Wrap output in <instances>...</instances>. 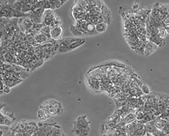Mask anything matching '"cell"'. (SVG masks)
<instances>
[{
    "instance_id": "1",
    "label": "cell",
    "mask_w": 169,
    "mask_h": 136,
    "mask_svg": "<svg viewBox=\"0 0 169 136\" xmlns=\"http://www.w3.org/2000/svg\"><path fill=\"white\" fill-rule=\"evenodd\" d=\"M72 8L75 20L70 28L76 37L83 38L104 33L111 22L112 14L104 2L97 1H76Z\"/></svg>"
},
{
    "instance_id": "2",
    "label": "cell",
    "mask_w": 169,
    "mask_h": 136,
    "mask_svg": "<svg viewBox=\"0 0 169 136\" xmlns=\"http://www.w3.org/2000/svg\"><path fill=\"white\" fill-rule=\"evenodd\" d=\"M86 40L78 37H69L62 39L60 43L58 51L61 53H66L74 50L85 43Z\"/></svg>"
},
{
    "instance_id": "3",
    "label": "cell",
    "mask_w": 169,
    "mask_h": 136,
    "mask_svg": "<svg viewBox=\"0 0 169 136\" xmlns=\"http://www.w3.org/2000/svg\"><path fill=\"white\" fill-rule=\"evenodd\" d=\"M39 108L45 110L51 116L61 115L64 111L61 102L54 99H50L44 101Z\"/></svg>"
},
{
    "instance_id": "4",
    "label": "cell",
    "mask_w": 169,
    "mask_h": 136,
    "mask_svg": "<svg viewBox=\"0 0 169 136\" xmlns=\"http://www.w3.org/2000/svg\"><path fill=\"white\" fill-rule=\"evenodd\" d=\"M42 21L44 24L50 28L61 25L60 18L57 16L54 10L49 9L45 10L43 17Z\"/></svg>"
},
{
    "instance_id": "5",
    "label": "cell",
    "mask_w": 169,
    "mask_h": 136,
    "mask_svg": "<svg viewBox=\"0 0 169 136\" xmlns=\"http://www.w3.org/2000/svg\"><path fill=\"white\" fill-rule=\"evenodd\" d=\"M37 127V123L23 120L18 123L13 130L15 133H23Z\"/></svg>"
},
{
    "instance_id": "6",
    "label": "cell",
    "mask_w": 169,
    "mask_h": 136,
    "mask_svg": "<svg viewBox=\"0 0 169 136\" xmlns=\"http://www.w3.org/2000/svg\"><path fill=\"white\" fill-rule=\"evenodd\" d=\"M15 116L12 113L1 111V125L10 127L16 120Z\"/></svg>"
},
{
    "instance_id": "7",
    "label": "cell",
    "mask_w": 169,
    "mask_h": 136,
    "mask_svg": "<svg viewBox=\"0 0 169 136\" xmlns=\"http://www.w3.org/2000/svg\"><path fill=\"white\" fill-rule=\"evenodd\" d=\"M90 131V127H84L73 124L72 133L76 136H88Z\"/></svg>"
},
{
    "instance_id": "8",
    "label": "cell",
    "mask_w": 169,
    "mask_h": 136,
    "mask_svg": "<svg viewBox=\"0 0 169 136\" xmlns=\"http://www.w3.org/2000/svg\"><path fill=\"white\" fill-rule=\"evenodd\" d=\"M64 32V29L61 25L50 28L51 38L54 40H58L62 38Z\"/></svg>"
},
{
    "instance_id": "9",
    "label": "cell",
    "mask_w": 169,
    "mask_h": 136,
    "mask_svg": "<svg viewBox=\"0 0 169 136\" xmlns=\"http://www.w3.org/2000/svg\"><path fill=\"white\" fill-rule=\"evenodd\" d=\"M158 47L155 43L150 41L146 44L144 51L145 56L148 57L156 52L157 50Z\"/></svg>"
},
{
    "instance_id": "10",
    "label": "cell",
    "mask_w": 169,
    "mask_h": 136,
    "mask_svg": "<svg viewBox=\"0 0 169 136\" xmlns=\"http://www.w3.org/2000/svg\"><path fill=\"white\" fill-rule=\"evenodd\" d=\"M73 124L84 127H90V122L87 120L86 115H82L76 119Z\"/></svg>"
},
{
    "instance_id": "11",
    "label": "cell",
    "mask_w": 169,
    "mask_h": 136,
    "mask_svg": "<svg viewBox=\"0 0 169 136\" xmlns=\"http://www.w3.org/2000/svg\"><path fill=\"white\" fill-rule=\"evenodd\" d=\"M38 119L42 121H45L49 119L51 115L45 110L40 109L37 113Z\"/></svg>"
},
{
    "instance_id": "12",
    "label": "cell",
    "mask_w": 169,
    "mask_h": 136,
    "mask_svg": "<svg viewBox=\"0 0 169 136\" xmlns=\"http://www.w3.org/2000/svg\"><path fill=\"white\" fill-rule=\"evenodd\" d=\"M21 23V27L24 30H27L32 26V22L30 19L25 18L22 20Z\"/></svg>"
},
{
    "instance_id": "13",
    "label": "cell",
    "mask_w": 169,
    "mask_h": 136,
    "mask_svg": "<svg viewBox=\"0 0 169 136\" xmlns=\"http://www.w3.org/2000/svg\"><path fill=\"white\" fill-rule=\"evenodd\" d=\"M51 5V9L54 10L58 9L63 5L67 1H50Z\"/></svg>"
},
{
    "instance_id": "14",
    "label": "cell",
    "mask_w": 169,
    "mask_h": 136,
    "mask_svg": "<svg viewBox=\"0 0 169 136\" xmlns=\"http://www.w3.org/2000/svg\"><path fill=\"white\" fill-rule=\"evenodd\" d=\"M38 4L40 7L44 9H51V5L50 1H39Z\"/></svg>"
},
{
    "instance_id": "15",
    "label": "cell",
    "mask_w": 169,
    "mask_h": 136,
    "mask_svg": "<svg viewBox=\"0 0 169 136\" xmlns=\"http://www.w3.org/2000/svg\"><path fill=\"white\" fill-rule=\"evenodd\" d=\"M155 123H149L146 125L145 127V129L146 132L152 134L153 132L156 129Z\"/></svg>"
},
{
    "instance_id": "16",
    "label": "cell",
    "mask_w": 169,
    "mask_h": 136,
    "mask_svg": "<svg viewBox=\"0 0 169 136\" xmlns=\"http://www.w3.org/2000/svg\"><path fill=\"white\" fill-rule=\"evenodd\" d=\"M35 39L36 41L38 42L42 43L46 41L47 36L42 33H41L36 36Z\"/></svg>"
},
{
    "instance_id": "17",
    "label": "cell",
    "mask_w": 169,
    "mask_h": 136,
    "mask_svg": "<svg viewBox=\"0 0 169 136\" xmlns=\"http://www.w3.org/2000/svg\"><path fill=\"white\" fill-rule=\"evenodd\" d=\"M152 134L154 136H167V135L162 130L158 129L154 131Z\"/></svg>"
},
{
    "instance_id": "18",
    "label": "cell",
    "mask_w": 169,
    "mask_h": 136,
    "mask_svg": "<svg viewBox=\"0 0 169 136\" xmlns=\"http://www.w3.org/2000/svg\"><path fill=\"white\" fill-rule=\"evenodd\" d=\"M155 125L156 127L160 130H162L164 127L165 124L162 121L158 120L156 121L155 123Z\"/></svg>"
},
{
    "instance_id": "19",
    "label": "cell",
    "mask_w": 169,
    "mask_h": 136,
    "mask_svg": "<svg viewBox=\"0 0 169 136\" xmlns=\"http://www.w3.org/2000/svg\"><path fill=\"white\" fill-rule=\"evenodd\" d=\"M167 34V32L165 29L163 28H161L159 31L158 34V35L161 37V38L164 39L166 36Z\"/></svg>"
},
{
    "instance_id": "20",
    "label": "cell",
    "mask_w": 169,
    "mask_h": 136,
    "mask_svg": "<svg viewBox=\"0 0 169 136\" xmlns=\"http://www.w3.org/2000/svg\"><path fill=\"white\" fill-rule=\"evenodd\" d=\"M141 90L143 93L146 94H149L150 93V88L149 87L146 85L144 84L142 86Z\"/></svg>"
},
{
    "instance_id": "21",
    "label": "cell",
    "mask_w": 169,
    "mask_h": 136,
    "mask_svg": "<svg viewBox=\"0 0 169 136\" xmlns=\"http://www.w3.org/2000/svg\"><path fill=\"white\" fill-rule=\"evenodd\" d=\"M11 89V88L10 87L5 84L4 89H3L2 92L5 94H9L10 92Z\"/></svg>"
},
{
    "instance_id": "22",
    "label": "cell",
    "mask_w": 169,
    "mask_h": 136,
    "mask_svg": "<svg viewBox=\"0 0 169 136\" xmlns=\"http://www.w3.org/2000/svg\"><path fill=\"white\" fill-rule=\"evenodd\" d=\"M164 133L167 135L169 134V125H165L164 127L162 130Z\"/></svg>"
},
{
    "instance_id": "23",
    "label": "cell",
    "mask_w": 169,
    "mask_h": 136,
    "mask_svg": "<svg viewBox=\"0 0 169 136\" xmlns=\"http://www.w3.org/2000/svg\"><path fill=\"white\" fill-rule=\"evenodd\" d=\"M32 136H42L41 134H40L39 133V132L38 131L37 132L34 134H33Z\"/></svg>"
},
{
    "instance_id": "24",
    "label": "cell",
    "mask_w": 169,
    "mask_h": 136,
    "mask_svg": "<svg viewBox=\"0 0 169 136\" xmlns=\"http://www.w3.org/2000/svg\"><path fill=\"white\" fill-rule=\"evenodd\" d=\"M165 29H166L167 33L169 34V25H167L166 27L165 28Z\"/></svg>"
},
{
    "instance_id": "25",
    "label": "cell",
    "mask_w": 169,
    "mask_h": 136,
    "mask_svg": "<svg viewBox=\"0 0 169 136\" xmlns=\"http://www.w3.org/2000/svg\"><path fill=\"white\" fill-rule=\"evenodd\" d=\"M146 136H154L152 134L146 132Z\"/></svg>"
},
{
    "instance_id": "26",
    "label": "cell",
    "mask_w": 169,
    "mask_h": 136,
    "mask_svg": "<svg viewBox=\"0 0 169 136\" xmlns=\"http://www.w3.org/2000/svg\"><path fill=\"white\" fill-rule=\"evenodd\" d=\"M167 136H169V134L167 135Z\"/></svg>"
}]
</instances>
